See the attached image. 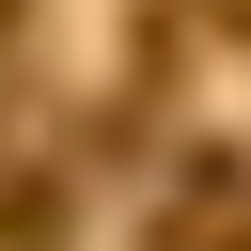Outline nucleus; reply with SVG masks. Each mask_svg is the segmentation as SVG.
I'll return each mask as SVG.
<instances>
[{
	"mask_svg": "<svg viewBox=\"0 0 251 251\" xmlns=\"http://www.w3.org/2000/svg\"><path fill=\"white\" fill-rule=\"evenodd\" d=\"M141 251H251V157H188L141 220Z\"/></svg>",
	"mask_w": 251,
	"mask_h": 251,
	"instance_id": "obj_1",
	"label": "nucleus"
}]
</instances>
